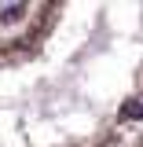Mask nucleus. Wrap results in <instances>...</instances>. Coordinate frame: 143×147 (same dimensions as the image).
I'll return each mask as SVG.
<instances>
[{
    "label": "nucleus",
    "mask_w": 143,
    "mask_h": 147,
    "mask_svg": "<svg viewBox=\"0 0 143 147\" xmlns=\"http://www.w3.org/2000/svg\"><path fill=\"white\" fill-rule=\"evenodd\" d=\"M121 118H128V121H140V118H143V99H140V96H132V99L121 103Z\"/></svg>",
    "instance_id": "1"
}]
</instances>
